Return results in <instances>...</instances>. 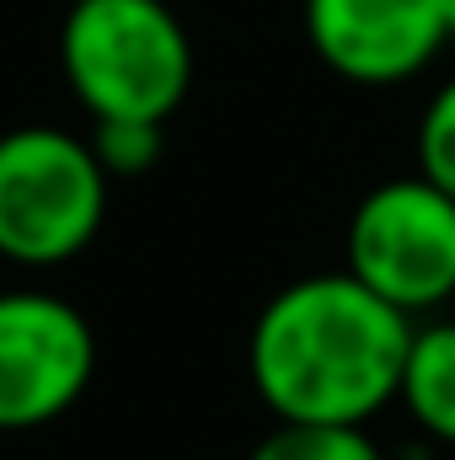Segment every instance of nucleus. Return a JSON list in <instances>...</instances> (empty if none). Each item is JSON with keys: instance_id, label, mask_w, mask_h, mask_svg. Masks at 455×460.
Instances as JSON below:
<instances>
[{"instance_id": "obj_8", "label": "nucleus", "mask_w": 455, "mask_h": 460, "mask_svg": "<svg viewBox=\"0 0 455 460\" xmlns=\"http://www.w3.org/2000/svg\"><path fill=\"white\" fill-rule=\"evenodd\" d=\"M246 460H386L364 423H273Z\"/></svg>"}, {"instance_id": "obj_10", "label": "nucleus", "mask_w": 455, "mask_h": 460, "mask_svg": "<svg viewBox=\"0 0 455 460\" xmlns=\"http://www.w3.org/2000/svg\"><path fill=\"white\" fill-rule=\"evenodd\" d=\"M418 172L455 199V75L424 102V118H418Z\"/></svg>"}, {"instance_id": "obj_11", "label": "nucleus", "mask_w": 455, "mask_h": 460, "mask_svg": "<svg viewBox=\"0 0 455 460\" xmlns=\"http://www.w3.org/2000/svg\"><path fill=\"white\" fill-rule=\"evenodd\" d=\"M445 38L455 43V0H445Z\"/></svg>"}, {"instance_id": "obj_2", "label": "nucleus", "mask_w": 455, "mask_h": 460, "mask_svg": "<svg viewBox=\"0 0 455 460\" xmlns=\"http://www.w3.org/2000/svg\"><path fill=\"white\" fill-rule=\"evenodd\" d=\"M59 70L92 123H166L193 86V43L166 0H76L59 27Z\"/></svg>"}, {"instance_id": "obj_5", "label": "nucleus", "mask_w": 455, "mask_h": 460, "mask_svg": "<svg viewBox=\"0 0 455 460\" xmlns=\"http://www.w3.org/2000/svg\"><path fill=\"white\" fill-rule=\"evenodd\" d=\"M97 375L92 322L49 289H0V434L59 423Z\"/></svg>"}, {"instance_id": "obj_7", "label": "nucleus", "mask_w": 455, "mask_h": 460, "mask_svg": "<svg viewBox=\"0 0 455 460\" xmlns=\"http://www.w3.org/2000/svg\"><path fill=\"white\" fill-rule=\"evenodd\" d=\"M397 402L418 423V434L455 445V316L413 322V343L402 358Z\"/></svg>"}, {"instance_id": "obj_9", "label": "nucleus", "mask_w": 455, "mask_h": 460, "mask_svg": "<svg viewBox=\"0 0 455 460\" xmlns=\"http://www.w3.org/2000/svg\"><path fill=\"white\" fill-rule=\"evenodd\" d=\"M97 166L108 172V182H134L145 172H156L161 150H166V123L150 118H97L86 134Z\"/></svg>"}, {"instance_id": "obj_4", "label": "nucleus", "mask_w": 455, "mask_h": 460, "mask_svg": "<svg viewBox=\"0 0 455 460\" xmlns=\"http://www.w3.org/2000/svg\"><path fill=\"white\" fill-rule=\"evenodd\" d=\"M343 268L402 316H440L455 300V199L424 172L375 182L348 215Z\"/></svg>"}, {"instance_id": "obj_3", "label": "nucleus", "mask_w": 455, "mask_h": 460, "mask_svg": "<svg viewBox=\"0 0 455 460\" xmlns=\"http://www.w3.org/2000/svg\"><path fill=\"white\" fill-rule=\"evenodd\" d=\"M108 172L92 145L54 123L0 134V257L16 268H65L108 226Z\"/></svg>"}, {"instance_id": "obj_12", "label": "nucleus", "mask_w": 455, "mask_h": 460, "mask_svg": "<svg viewBox=\"0 0 455 460\" xmlns=\"http://www.w3.org/2000/svg\"><path fill=\"white\" fill-rule=\"evenodd\" d=\"M210 460H230V456H210Z\"/></svg>"}, {"instance_id": "obj_6", "label": "nucleus", "mask_w": 455, "mask_h": 460, "mask_svg": "<svg viewBox=\"0 0 455 460\" xmlns=\"http://www.w3.org/2000/svg\"><path fill=\"white\" fill-rule=\"evenodd\" d=\"M306 43L348 86H402L451 43L445 0H306Z\"/></svg>"}, {"instance_id": "obj_1", "label": "nucleus", "mask_w": 455, "mask_h": 460, "mask_svg": "<svg viewBox=\"0 0 455 460\" xmlns=\"http://www.w3.org/2000/svg\"><path fill=\"white\" fill-rule=\"evenodd\" d=\"M413 316L348 268L268 295L246 338V375L279 423H370L397 402Z\"/></svg>"}]
</instances>
